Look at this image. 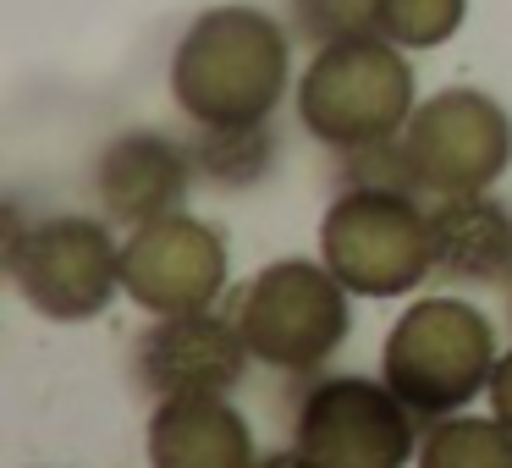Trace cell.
<instances>
[{
    "label": "cell",
    "instance_id": "obj_1",
    "mask_svg": "<svg viewBox=\"0 0 512 468\" xmlns=\"http://www.w3.org/2000/svg\"><path fill=\"white\" fill-rule=\"evenodd\" d=\"M292 89V28L259 6H210L171 50V100L188 122H270Z\"/></svg>",
    "mask_w": 512,
    "mask_h": 468
},
{
    "label": "cell",
    "instance_id": "obj_2",
    "mask_svg": "<svg viewBox=\"0 0 512 468\" xmlns=\"http://www.w3.org/2000/svg\"><path fill=\"white\" fill-rule=\"evenodd\" d=\"M292 105H298L303 133L314 144H325L331 155L391 144V138H402L413 105H419L413 61L386 34L320 45L292 83Z\"/></svg>",
    "mask_w": 512,
    "mask_h": 468
},
{
    "label": "cell",
    "instance_id": "obj_3",
    "mask_svg": "<svg viewBox=\"0 0 512 468\" xmlns=\"http://www.w3.org/2000/svg\"><path fill=\"white\" fill-rule=\"evenodd\" d=\"M496 358L501 347L490 314L468 298L435 292V298H413L397 314L380 347V375L424 424H435L490 391Z\"/></svg>",
    "mask_w": 512,
    "mask_h": 468
},
{
    "label": "cell",
    "instance_id": "obj_4",
    "mask_svg": "<svg viewBox=\"0 0 512 468\" xmlns=\"http://www.w3.org/2000/svg\"><path fill=\"white\" fill-rule=\"evenodd\" d=\"M232 320L254 364L309 380L353 331V292L325 259H276L232 298Z\"/></svg>",
    "mask_w": 512,
    "mask_h": 468
},
{
    "label": "cell",
    "instance_id": "obj_5",
    "mask_svg": "<svg viewBox=\"0 0 512 468\" xmlns=\"http://www.w3.org/2000/svg\"><path fill=\"white\" fill-rule=\"evenodd\" d=\"M320 259L353 298H402L435 276L430 210L402 188H336L320 221Z\"/></svg>",
    "mask_w": 512,
    "mask_h": 468
},
{
    "label": "cell",
    "instance_id": "obj_6",
    "mask_svg": "<svg viewBox=\"0 0 512 468\" xmlns=\"http://www.w3.org/2000/svg\"><path fill=\"white\" fill-rule=\"evenodd\" d=\"M6 276L34 314L83 325L100 320L122 292V243L105 215H39L6 237Z\"/></svg>",
    "mask_w": 512,
    "mask_h": 468
},
{
    "label": "cell",
    "instance_id": "obj_7",
    "mask_svg": "<svg viewBox=\"0 0 512 468\" xmlns=\"http://www.w3.org/2000/svg\"><path fill=\"white\" fill-rule=\"evenodd\" d=\"M419 424L386 375H320L292 408V446L314 468H408Z\"/></svg>",
    "mask_w": 512,
    "mask_h": 468
},
{
    "label": "cell",
    "instance_id": "obj_8",
    "mask_svg": "<svg viewBox=\"0 0 512 468\" xmlns=\"http://www.w3.org/2000/svg\"><path fill=\"white\" fill-rule=\"evenodd\" d=\"M402 160L424 199L496 188L512 166V116L485 89H441L413 105L402 127Z\"/></svg>",
    "mask_w": 512,
    "mask_h": 468
},
{
    "label": "cell",
    "instance_id": "obj_9",
    "mask_svg": "<svg viewBox=\"0 0 512 468\" xmlns=\"http://www.w3.org/2000/svg\"><path fill=\"white\" fill-rule=\"evenodd\" d=\"M226 237L210 221L177 210L133 226L122 243V292L149 314H199L226 292Z\"/></svg>",
    "mask_w": 512,
    "mask_h": 468
},
{
    "label": "cell",
    "instance_id": "obj_10",
    "mask_svg": "<svg viewBox=\"0 0 512 468\" xmlns=\"http://www.w3.org/2000/svg\"><path fill=\"white\" fill-rule=\"evenodd\" d=\"M243 331L232 314H155L133 342V380L155 402L166 397H232L237 380L248 375Z\"/></svg>",
    "mask_w": 512,
    "mask_h": 468
},
{
    "label": "cell",
    "instance_id": "obj_11",
    "mask_svg": "<svg viewBox=\"0 0 512 468\" xmlns=\"http://www.w3.org/2000/svg\"><path fill=\"white\" fill-rule=\"evenodd\" d=\"M199 177L188 138H171L160 127H127L94 160V204L111 226H149L160 215H177Z\"/></svg>",
    "mask_w": 512,
    "mask_h": 468
},
{
    "label": "cell",
    "instance_id": "obj_12",
    "mask_svg": "<svg viewBox=\"0 0 512 468\" xmlns=\"http://www.w3.org/2000/svg\"><path fill=\"white\" fill-rule=\"evenodd\" d=\"M430 259L452 287H507L512 276V210L490 188L446 193L430 204Z\"/></svg>",
    "mask_w": 512,
    "mask_h": 468
},
{
    "label": "cell",
    "instance_id": "obj_13",
    "mask_svg": "<svg viewBox=\"0 0 512 468\" xmlns=\"http://www.w3.org/2000/svg\"><path fill=\"white\" fill-rule=\"evenodd\" d=\"M149 468H254L259 446L226 397H166L144 430Z\"/></svg>",
    "mask_w": 512,
    "mask_h": 468
},
{
    "label": "cell",
    "instance_id": "obj_14",
    "mask_svg": "<svg viewBox=\"0 0 512 468\" xmlns=\"http://www.w3.org/2000/svg\"><path fill=\"white\" fill-rule=\"evenodd\" d=\"M188 149H193V166L210 188L221 193H248L276 171V127L270 122H221V127H199L193 122L188 133Z\"/></svg>",
    "mask_w": 512,
    "mask_h": 468
},
{
    "label": "cell",
    "instance_id": "obj_15",
    "mask_svg": "<svg viewBox=\"0 0 512 468\" xmlns=\"http://www.w3.org/2000/svg\"><path fill=\"white\" fill-rule=\"evenodd\" d=\"M413 468H512V430L496 413H446L424 430Z\"/></svg>",
    "mask_w": 512,
    "mask_h": 468
},
{
    "label": "cell",
    "instance_id": "obj_16",
    "mask_svg": "<svg viewBox=\"0 0 512 468\" xmlns=\"http://www.w3.org/2000/svg\"><path fill=\"white\" fill-rule=\"evenodd\" d=\"M287 28L309 50L380 34V0H287Z\"/></svg>",
    "mask_w": 512,
    "mask_h": 468
},
{
    "label": "cell",
    "instance_id": "obj_17",
    "mask_svg": "<svg viewBox=\"0 0 512 468\" xmlns=\"http://www.w3.org/2000/svg\"><path fill=\"white\" fill-rule=\"evenodd\" d=\"M463 17L468 0H380V34L402 50H441Z\"/></svg>",
    "mask_w": 512,
    "mask_h": 468
},
{
    "label": "cell",
    "instance_id": "obj_18",
    "mask_svg": "<svg viewBox=\"0 0 512 468\" xmlns=\"http://www.w3.org/2000/svg\"><path fill=\"white\" fill-rule=\"evenodd\" d=\"M485 397H490V413H496V419L512 430V347L496 358V375H490V391H485Z\"/></svg>",
    "mask_w": 512,
    "mask_h": 468
},
{
    "label": "cell",
    "instance_id": "obj_19",
    "mask_svg": "<svg viewBox=\"0 0 512 468\" xmlns=\"http://www.w3.org/2000/svg\"><path fill=\"white\" fill-rule=\"evenodd\" d=\"M254 468H314V463H309V457L298 452V446H287V452H265V457H259Z\"/></svg>",
    "mask_w": 512,
    "mask_h": 468
},
{
    "label": "cell",
    "instance_id": "obj_20",
    "mask_svg": "<svg viewBox=\"0 0 512 468\" xmlns=\"http://www.w3.org/2000/svg\"><path fill=\"white\" fill-rule=\"evenodd\" d=\"M507 320H512V276H507Z\"/></svg>",
    "mask_w": 512,
    "mask_h": 468
}]
</instances>
